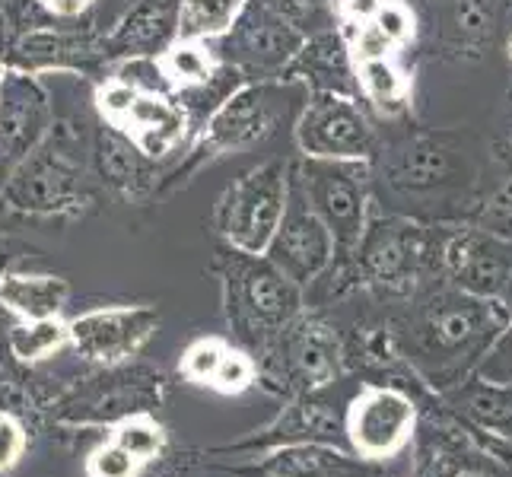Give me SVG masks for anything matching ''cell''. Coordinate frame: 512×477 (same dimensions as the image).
Here are the masks:
<instances>
[{"label": "cell", "instance_id": "6da1fadb", "mask_svg": "<svg viewBox=\"0 0 512 477\" xmlns=\"http://www.w3.org/2000/svg\"><path fill=\"white\" fill-rule=\"evenodd\" d=\"M93 131L58 118L0 191V207L23 217H77L93 204Z\"/></svg>", "mask_w": 512, "mask_h": 477}, {"label": "cell", "instance_id": "7a4b0ae2", "mask_svg": "<svg viewBox=\"0 0 512 477\" xmlns=\"http://www.w3.org/2000/svg\"><path fill=\"white\" fill-rule=\"evenodd\" d=\"M0 58L20 74H77V77H109L102 35L90 23H42L16 32L0 42Z\"/></svg>", "mask_w": 512, "mask_h": 477}, {"label": "cell", "instance_id": "3957f363", "mask_svg": "<svg viewBox=\"0 0 512 477\" xmlns=\"http://www.w3.org/2000/svg\"><path fill=\"white\" fill-rule=\"evenodd\" d=\"M290 182L284 163H264L223 194L217 210L220 233L242 255H268L280 223L287 217Z\"/></svg>", "mask_w": 512, "mask_h": 477}, {"label": "cell", "instance_id": "277c9868", "mask_svg": "<svg viewBox=\"0 0 512 477\" xmlns=\"http://www.w3.org/2000/svg\"><path fill=\"white\" fill-rule=\"evenodd\" d=\"M58 121L42 77L10 70L0 93V191Z\"/></svg>", "mask_w": 512, "mask_h": 477}, {"label": "cell", "instance_id": "5b68a950", "mask_svg": "<svg viewBox=\"0 0 512 477\" xmlns=\"http://www.w3.org/2000/svg\"><path fill=\"white\" fill-rule=\"evenodd\" d=\"M360 159H306L303 172V194L309 207L319 214L341 245H353L363 236V169Z\"/></svg>", "mask_w": 512, "mask_h": 477}, {"label": "cell", "instance_id": "8992f818", "mask_svg": "<svg viewBox=\"0 0 512 477\" xmlns=\"http://www.w3.org/2000/svg\"><path fill=\"white\" fill-rule=\"evenodd\" d=\"M296 140L312 159H363L373 150V131L360 105L344 93H319L296 125Z\"/></svg>", "mask_w": 512, "mask_h": 477}, {"label": "cell", "instance_id": "52a82bcc", "mask_svg": "<svg viewBox=\"0 0 512 477\" xmlns=\"http://www.w3.org/2000/svg\"><path fill=\"white\" fill-rule=\"evenodd\" d=\"M160 328V315L147 306H109L70 318V344L93 363L131 360Z\"/></svg>", "mask_w": 512, "mask_h": 477}, {"label": "cell", "instance_id": "ba28073f", "mask_svg": "<svg viewBox=\"0 0 512 477\" xmlns=\"http://www.w3.org/2000/svg\"><path fill=\"white\" fill-rule=\"evenodd\" d=\"M334 245H338V239H334L328 223L309 207L303 188H299V194L287 204V217L277 229L268 258L293 284H306L331 261Z\"/></svg>", "mask_w": 512, "mask_h": 477}, {"label": "cell", "instance_id": "9c48e42d", "mask_svg": "<svg viewBox=\"0 0 512 477\" xmlns=\"http://www.w3.org/2000/svg\"><path fill=\"white\" fill-rule=\"evenodd\" d=\"M277 125V96L268 86H245L226 96L220 109L204 121L198 153L217 156L229 150H245L264 140Z\"/></svg>", "mask_w": 512, "mask_h": 477}, {"label": "cell", "instance_id": "30bf717a", "mask_svg": "<svg viewBox=\"0 0 512 477\" xmlns=\"http://www.w3.org/2000/svg\"><path fill=\"white\" fill-rule=\"evenodd\" d=\"M179 39V0H134L109 32H102L105 58L121 64L131 58H156Z\"/></svg>", "mask_w": 512, "mask_h": 477}, {"label": "cell", "instance_id": "8fae6325", "mask_svg": "<svg viewBox=\"0 0 512 477\" xmlns=\"http://www.w3.org/2000/svg\"><path fill=\"white\" fill-rule=\"evenodd\" d=\"M112 128L131 137V144L144 156L163 163L166 156H172L185 144L191 118L185 112V105L175 96L137 90L134 102L128 105V112L121 115Z\"/></svg>", "mask_w": 512, "mask_h": 477}, {"label": "cell", "instance_id": "7c38bea8", "mask_svg": "<svg viewBox=\"0 0 512 477\" xmlns=\"http://www.w3.org/2000/svg\"><path fill=\"white\" fill-rule=\"evenodd\" d=\"M347 427L360 455L385 458L408 443L411 427H414V408H411V401L398 392L369 388V392H363L353 401Z\"/></svg>", "mask_w": 512, "mask_h": 477}, {"label": "cell", "instance_id": "4fadbf2b", "mask_svg": "<svg viewBox=\"0 0 512 477\" xmlns=\"http://www.w3.org/2000/svg\"><path fill=\"white\" fill-rule=\"evenodd\" d=\"M93 169L105 188L125 194V198H140L160 179V163L140 153L131 137L112 125H99L93 131Z\"/></svg>", "mask_w": 512, "mask_h": 477}, {"label": "cell", "instance_id": "5bb4252c", "mask_svg": "<svg viewBox=\"0 0 512 477\" xmlns=\"http://www.w3.org/2000/svg\"><path fill=\"white\" fill-rule=\"evenodd\" d=\"M239 287V309L261 328H277L296 312L299 296L293 280L274 264H249L233 274Z\"/></svg>", "mask_w": 512, "mask_h": 477}, {"label": "cell", "instance_id": "9a60e30c", "mask_svg": "<svg viewBox=\"0 0 512 477\" xmlns=\"http://www.w3.org/2000/svg\"><path fill=\"white\" fill-rule=\"evenodd\" d=\"M70 287L67 280L55 274H29V271H7L0 277V306H7L23 322H39V318L64 315Z\"/></svg>", "mask_w": 512, "mask_h": 477}, {"label": "cell", "instance_id": "2e32d148", "mask_svg": "<svg viewBox=\"0 0 512 477\" xmlns=\"http://www.w3.org/2000/svg\"><path fill=\"white\" fill-rule=\"evenodd\" d=\"M484 325H487V318L478 299L443 296L439 303H433L427 318H423L420 334L430 341V347L458 350V347H468L474 338H481Z\"/></svg>", "mask_w": 512, "mask_h": 477}, {"label": "cell", "instance_id": "e0dca14e", "mask_svg": "<svg viewBox=\"0 0 512 477\" xmlns=\"http://www.w3.org/2000/svg\"><path fill=\"white\" fill-rule=\"evenodd\" d=\"M239 42L245 48V55H249L255 64H264V67L284 64L287 58L296 55L299 45H303L296 26L290 20H284L280 13H271V10L252 13L249 20L242 23Z\"/></svg>", "mask_w": 512, "mask_h": 477}, {"label": "cell", "instance_id": "ac0fdd59", "mask_svg": "<svg viewBox=\"0 0 512 477\" xmlns=\"http://www.w3.org/2000/svg\"><path fill=\"white\" fill-rule=\"evenodd\" d=\"M160 58L163 77L172 96H182L191 90L214 83L220 77V61L214 58V51L207 48L204 39H175Z\"/></svg>", "mask_w": 512, "mask_h": 477}, {"label": "cell", "instance_id": "d6986e66", "mask_svg": "<svg viewBox=\"0 0 512 477\" xmlns=\"http://www.w3.org/2000/svg\"><path fill=\"white\" fill-rule=\"evenodd\" d=\"M249 0H179V39H223L233 32Z\"/></svg>", "mask_w": 512, "mask_h": 477}, {"label": "cell", "instance_id": "ffe728a7", "mask_svg": "<svg viewBox=\"0 0 512 477\" xmlns=\"http://www.w3.org/2000/svg\"><path fill=\"white\" fill-rule=\"evenodd\" d=\"M64 344H70V322H64V315L23 322L10 331V350L23 363H39L51 357L55 350H61Z\"/></svg>", "mask_w": 512, "mask_h": 477}, {"label": "cell", "instance_id": "44dd1931", "mask_svg": "<svg viewBox=\"0 0 512 477\" xmlns=\"http://www.w3.org/2000/svg\"><path fill=\"white\" fill-rule=\"evenodd\" d=\"M449 264L455 277H462L474 290H490L500 284V261L490 252V245L478 236L455 239L449 249Z\"/></svg>", "mask_w": 512, "mask_h": 477}, {"label": "cell", "instance_id": "7402d4cb", "mask_svg": "<svg viewBox=\"0 0 512 477\" xmlns=\"http://www.w3.org/2000/svg\"><path fill=\"white\" fill-rule=\"evenodd\" d=\"M357 83L363 96L376 102L382 112H398L404 99H408V80L401 77V70L388 58L357 64Z\"/></svg>", "mask_w": 512, "mask_h": 477}, {"label": "cell", "instance_id": "603a6c76", "mask_svg": "<svg viewBox=\"0 0 512 477\" xmlns=\"http://www.w3.org/2000/svg\"><path fill=\"white\" fill-rule=\"evenodd\" d=\"M303 61H306L309 77L325 80V93L341 90V77H347V48L334 39V35H322V39L306 45Z\"/></svg>", "mask_w": 512, "mask_h": 477}, {"label": "cell", "instance_id": "cb8c5ba5", "mask_svg": "<svg viewBox=\"0 0 512 477\" xmlns=\"http://www.w3.org/2000/svg\"><path fill=\"white\" fill-rule=\"evenodd\" d=\"M115 443L121 449H128L140 465L160 455L163 449V430L156 427L150 417H131L115 430Z\"/></svg>", "mask_w": 512, "mask_h": 477}, {"label": "cell", "instance_id": "d4e9b609", "mask_svg": "<svg viewBox=\"0 0 512 477\" xmlns=\"http://www.w3.org/2000/svg\"><path fill=\"white\" fill-rule=\"evenodd\" d=\"M226 344L217 341V338H201V341H194L188 350H185V357H182V373L191 379V382H198V385H210L214 382V373L220 369L223 357H226Z\"/></svg>", "mask_w": 512, "mask_h": 477}, {"label": "cell", "instance_id": "484cf974", "mask_svg": "<svg viewBox=\"0 0 512 477\" xmlns=\"http://www.w3.org/2000/svg\"><path fill=\"white\" fill-rule=\"evenodd\" d=\"M446 172H449V159L443 150L417 147L414 153L404 156V163L398 169V179H404L411 188H420V185H433L436 179H443Z\"/></svg>", "mask_w": 512, "mask_h": 477}, {"label": "cell", "instance_id": "4316f807", "mask_svg": "<svg viewBox=\"0 0 512 477\" xmlns=\"http://www.w3.org/2000/svg\"><path fill=\"white\" fill-rule=\"evenodd\" d=\"M255 379V363L249 353L242 350H226V357L220 363V369L214 373V382H210V388H217V392L223 395H239L242 388H249Z\"/></svg>", "mask_w": 512, "mask_h": 477}, {"label": "cell", "instance_id": "83f0119b", "mask_svg": "<svg viewBox=\"0 0 512 477\" xmlns=\"http://www.w3.org/2000/svg\"><path fill=\"white\" fill-rule=\"evenodd\" d=\"M137 471L140 462L128 449H121L115 439L109 446L96 449L90 458V477H137Z\"/></svg>", "mask_w": 512, "mask_h": 477}, {"label": "cell", "instance_id": "f1b7e54d", "mask_svg": "<svg viewBox=\"0 0 512 477\" xmlns=\"http://www.w3.org/2000/svg\"><path fill=\"white\" fill-rule=\"evenodd\" d=\"M379 29L392 39L395 45H404V42H411L414 39V16L411 10L401 4V0H385V4L379 7L376 13V20Z\"/></svg>", "mask_w": 512, "mask_h": 477}, {"label": "cell", "instance_id": "f546056e", "mask_svg": "<svg viewBox=\"0 0 512 477\" xmlns=\"http://www.w3.org/2000/svg\"><path fill=\"white\" fill-rule=\"evenodd\" d=\"M392 48H398V45L379 29V23H360L357 39H353V45H350L357 64H363V61H382V58L392 55Z\"/></svg>", "mask_w": 512, "mask_h": 477}, {"label": "cell", "instance_id": "4dcf8cb0", "mask_svg": "<svg viewBox=\"0 0 512 477\" xmlns=\"http://www.w3.org/2000/svg\"><path fill=\"white\" fill-rule=\"evenodd\" d=\"M484 226L490 233L512 236V182L493 191V198L487 201V210H484Z\"/></svg>", "mask_w": 512, "mask_h": 477}, {"label": "cell", "instance_id": "1f68e13d", "mask_svg": "<svg viewBox=\"0 0 512 477\" xmlns=\"http://www.w3.org/2000/svg\"><path fill=\"white\" fill-rule=\"evenodd\" d=\"M99 0H39V7L58 23H90Z\"/></svg>", "mask_w": 512, "mask_h": 477}, {"label": "cell", "instance_id": "d6a6232c", "mask_svg": "<svg viewBox=\"0 0 512 477\" xmlns=\"http://www.w3.org/2000/svg\"><path fill=\"white\" fill-rule=\"evenodd\" d=\"M26 449V433L20 430V423L4 417L0 420V471H7L16 465V458Z\"/></svg>", "mask_w": 512, "mask_h": 477}, {"label": "cell", "instance_id": "836d02e7", "mask_svg": "<svg viewBox=\"0 0 512 477\" xmlns=\"http://www.w3.org/2000/svg\"><path fill=\"white\" fill-rule=\"evenodd\" d=\"M382 4L385 0H341V10L353 23H373Z\"/></svg>", "mask_w": 512, "mask_h": 477}, {"label": "cell", "instance_id": "e575fe53", "mask_svg": "<svg viewBox=\"0 0 512 477\" xmlns=\"http://www.w3.org/2000/svg\"><path fill=\"white\" fill-rule=\"evenodd\" d=\"M7 74H10V67L4 64V58H0V93H4V80H7Z\"/></svg>", "mask_w": 512, "mask_h": 477}, {"label": "cell", "instance_id": "d590c367", "mask_svg": "<svg viewBox=\"0 0 512 477\" xmlns=\"http://www.w3.org/2000/svg\"><path fill=\"white\" fill-rule=\"evenodd\" d=\"M509 61H512V39H509Z\"/></svg>", "mask_w": 512, "mask_h": 477}, {"label": "cell", "instance_id": "8d00e7d4", "mask_svg": "<svg viewBox=\"0 0 512 477\" xmlns=\"http://www.w3.org/2000/svg\"><path fill=\"white\" fill-rule=\"evenodd\" d=\"M0 420H4V414H0Z\"/></svg>", "mask_w": 512, "mask_h": 477}]
</instances>
